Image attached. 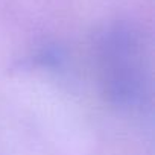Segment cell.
Wrapping results in <instances>:
<instances>
[{
	"instance_id": "obj_1",
	"label": "cell",
	"mask_w": 155,
	"mask_h": 155,
	"mask_svg": "<svg viewBox=\"0 0 155 155\" xmlns=\"http://www.w3.org/2000/svg\"><path fill=\"white\" fill-rule=\"evenodd\" d=\"M97 56L110 101L126 110L140 108L146 96V70L138 32L126 23L105 28L97 40Z\"/></svg>"
}]
</instances>
